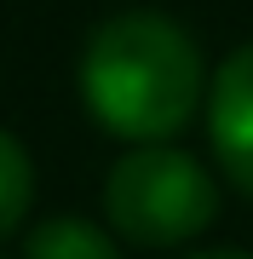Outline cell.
Masks as SVG:
<instances>
[{"label": "cell", "mask_w": 253, "mask_h": 259, "mask_svg": "<svg viewBox=\"0 0 253 259\" xmlns=\"http://www.w3.org/2000/svg\"><path fill=\"white\" fill-rule=\"evenodd\" d=\"M23 259H121V248L92 219H46L23 236Z\"/></svg>", "instance_id": "277c9868"}, {"label": "cell", "mask_w": 253, "mask_h": 259, "mask_svg": "<svg viewBox=\"0 0 253 259\" xmlns=\"http://www.w3.org/2000/svg\"><path fill=\"white\" fill-rule=\"evenodd\" d=\"M184 259H253L247 248H201V253H184Z\"/></svg>", "instance_id": "8992f818"}, {"label": "cell", "mask_w": 253, "mask_h": 259, "mask_svg": "<svg viewBox=\"0 0 253 259\" xmlns=\"http://www.w3.org/2000/svg\"><path fill=\"white\" fill-rule=\"evenodd\" d=\"M104 213L132 248H184L219 219V185L178 144H132L104 179Z\"/></svg>", "instance_id": "7a4b0ae2"}, {"label": "cell", "mask_w": 253, "mask_h": 259, "mask_svg": "<svg viewBox=\"0 0 253 259\" xmlns=\"http://www.w3.org/2000/svg\"><path fill=\"white\" fill-rule=\"evenodd\" d=\"M207 144L225 179L242 196H253V40L236 47L207 87Z\"/></svg>", "instance_id": "3957f363"}, {"label": "cell", "mask_w": 253, "mask_h": 259, "mask_svg": "<svg viewBox=\"0 0 253 259\" xmlns=\"http://www.w3.org/2000/svg\"><path fill=\"white\" fill-rule=\"evenodd\" d=\"M29 202H35V167H29V150L0 127V242L23 225Z\"/></svg>", "instance_id": "5b68a950"}, {"label": "cell", "mask_w": 253, "mask_h": 259, "mask_svg": "<svg viewBox=\"0 0 253 259\" xmlns=\"http://www.w3.org/2000/svg\"><path fill=\"white\" fill-rule=\"evenodd\" d=\"M81 104L127 144H167L201 104V47L178 18L132 6L81 47Z\"/></svg>", "instance_id": "6da1fadb"}]
</instances>
